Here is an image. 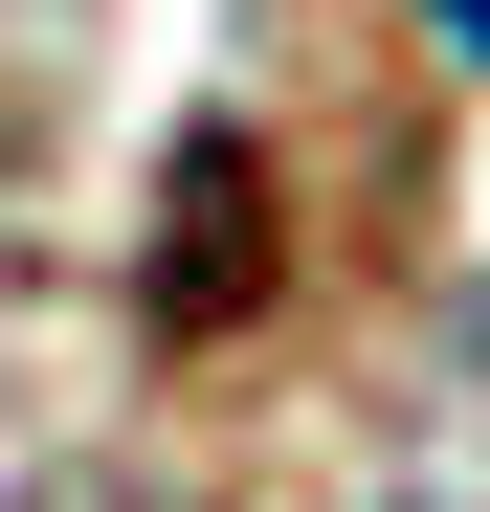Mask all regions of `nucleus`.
<instances>
[{
    "mask_svg": "<svg viewBox=\"0 0 490 512\" xmlns=\"http://www.w3.org/2000/svg\"><path fill=\"white\" fill-rule=\"evenodd\" d=\"M424 23H446V45H490V0H424Z\"/></svg>",
    "mask_w": 490,
    "mask_h": 512,
    "instance_id": "f03ea898",
    "label": "nucleus"
},
{
    "mask_svg": "<svg viewBox=\"0 0 490 512\" xmlns=\"http://www.w3.org/2000/svg\"><path fill=\"white\" fill-rule=\"evenodd\" d=\"M67 512H134V490H67Z\"/></svg>",
    "mask_w": 490,
    "mask_h": 512,
    "instance_id": "7ed1b4c3",
    "label": "nucleus"
},
{
    "mask_svg": "<svg viewBox=\"0 0 490 512\" xmlns=\"http://www.w3.org/2000/svg\"><path fill=\"white\" fill-rule=\"evenodd\" d=\"M156 312H179V334H223V312H245V134H201V156H179V268H156Z\"/></svg>",
    "mask_w": 490,
    "mask_h": 512,
    "instance_id": "f257e3e1",
    "label": "nucleus"
}]
</instances>
